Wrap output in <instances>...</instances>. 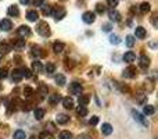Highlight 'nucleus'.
Here are the masks:
<instances>
[{
  "label": "nucleus",
  "mask_w": 158,
  "mask_h": 139,
  "mask_svg": "<svg viewBox=\"0 0 158 139\" xmlns=\"http://www.w3.org/2000/svg\"><path fill=\"white\" fill-rule=\"evenodd\" d=\"M72 67H74V61L69 60V59H65V68L68 70V68H72Z\"/></svg>",
  "instance_id": "c03bdc74"
},
{
  "label": "nucleus",
  "mask_w": 158,
  "mask_h": 139,
  "mask_svg": "<svg viewBox=\"0 0 158 139\" xmlns=\"http://www.w3.org/2000/svg\"><path fill=\"white\" fill-rule=\"evenodd\" d=\"M64 47H65V45L63 43V42H56L54 45H53V50H54V53H63L64 52Z\"/></svg>",
  "instance_id": "a211bd4d"
},
{
  "label": "nucleus",
  "mask_w": 158,
  "mask_h": 139,
  "mask_svg": "<svg viewBox=\"0 0 158 139\" xmlns=\"http://www.w3.org/2000/svg\"><path fill=\"white\" fill-rule=\"evenodd\" d=\"M44 54H46V53H44L39 46H32V49H31V56H33V57H36V59L43 57Z\"/></svg>",
  "instance_id": "1a4fd4ad"
},
{
  "label": "nucleus",
  "mask_w": 158,
  "mask_h": 139,
  "mask_svg": "<svg viewBox=\"0 0 158 139\" xmlns=\"http://www.w3.org/2000/svg\"><path fill=\"white\" fill-rule=\"evenodd\" d=\"M108 15H110V18H111L112 21H119L121 20V14L118 13L117 10H110Z\"/></svg>",
  "instance_id": "393cba45"
},
{
  "label": "nucleus",
  "mask_w": 158,
  "mask_h": 139,
  "mask_svg": "<svg viewBox=\"0 0 158 139\" xmlns=\"http://www.w3.org/2000/svg\"><path fill=\"white\" fill-rule=\"evenodd\" d=\"M32 71L33 72H42V71H43V66H42L40 61H38V60L33 61L32 63Z\"/></svg>",
  "instance_id": "4be33fe9"
},
{
  "label": "nucleus",
  "mask_w": 158,
  "mask_h": 139,
  "mask_svg": "<svg viewBox=\"0 0 158 139\" xmlns=\"http://www.w3.org/2000/svg\"><path fill=\"white\" fill-rule=\"evenodd\" d=\"M101 132H103V135H111V134H112V127H111V124L104 123L103 125H101Z\"/></svg>",
  "instance_id": "f3484780"
},
{
  "label": "nucleus",
  "mask_w": 158,
  "mask_h": 139,
  "mask_svg": "<svg viewBox=\"0 0 158 139\" xmlns=\"http://www.w3.org/2000/svg\"><path fill=\"white\" fill-rule=\"evenodd\" d=\"M33 95H35V92H33L32 88H29V86L24 88V96L25 98H32Z\"/></svg>",
  "instance_id": "f704fd0d"
},
{
  "label": "nucleus",
  "mask_w": 158,
  "mask_h": 139,
  "mask_svg": "<svg viewBox=\"0 0 158 139\" xmlns=\"http://www.w3.org/2000/svg\"><path fill=\"white\" fill-rule=\"evenodd\" d=\"M58 139H72V134L69 131H61L58 135Z\"/></svg>",
  "instance_id": "2f4dec72"
},
{
  "label": "nucleus",
  "mask_w": 158,
  "mask_h": 139,
  "mask_svg": "<svg viewBox=\"0 0 158 139\" xmlns=\"http://www.w3.org/2000/svg\"><path fill=\"white\" fill-rule=\"evenodd\" d=\"M148 67H150V59H148L147 56L143 54L142 57H140V68H142V70H147Z\"/></svg>",
  "instance_id": "ddd939ff"
},
{
  "label": "nucleus",
  "mask_w": 158,
  "mask_h": 139,
  "mask_svg": "<svg viewBox=\"0 0 158 139\" xmlns=\"http://www.w3.org/2000/svg\"><path fill=\"white\" fill-rule=\"evenodd\" d=\"M43 4H44V0H33V6H36V7H42Z\"/></svg>",
  "instance_id": "49530a36"
},
{
  "label": "nucleus",
  "mask_w": 158,
  "mask_h": 139,
  "mask_svg": "<svg viewBox=\"0 0 158 139\" xmlns=\"http://www.w3.org/2000/svg\"><path fill=\"white\" fill-rule=\"evenodd\" d=\"M43 70L46 71L47 74H53V72L56 71V66H54L53 63H47V64H46V67H43Z\"/></svg>",
  "instance_id": "c756f323"
},
{
  "label": "nucleus",
  "mask_w": 158,
  "mask_h": 139,
  "mask_svg": "<svg viewBox=\"0 0 158 139\" xmlns=\"http://www.w3.org/2000/svg\"><path fill=\"white\" fill-rule=\"evenodd\" d=\"M11 28H13V22H11L8 18H4L0 21V29L2 31H6V32H7V31H10Z\"/></svg>",
  "instance_id": "6e6552de"
},
{
  "label": "nucleus",
  "mask_w": 158,
  "mask_h": 139,
  "mask_svg": "<svg viewBox=\"0 0 158 139\" xmlns=\"http://www.w3.org/2000/svg\"><path fill=\"white\" fill-rule=\"evenodd\" d=\"M11 78H13L14 82H19L22 79V74L19 70H14L13 72H11Z\"/></svg>",
  "instance_id": "5701e85b"
},
{
  "label": "nucleus",
  "mask_w": 158,
  "mask_h": 139,
  "mask_svg": "<svg viewBox=\"0 0 158 139\" xmlns=\"http://www.w3.org/2000/svg\"><path fill=\"white\" fill-rule=\"evenodd\" d=\"M77 139H92V138H90L87 134H81V135H79V137L77 138Z\"/></svg>",
  "instance_id": "09e8293b"
},
{
  "label": "nucleus",
  "mask_w": 158,
  "mask_h": 139,
  "mask_svg": "<svg viewBox=\"0 0 158 139\" xmlns=\"http://www.w3.org/2000/svg\"><path fill=\"white\" fill-rule=\"evenodd\" d=\"M39 139H54V137H53L50 132L43 131V132H40V135H39Z\"/></svg>",
  "instance_id": "c9c22d12"
},
{
  "label": "nucleus",
  "mask_w": 158,
  "mask_h": 139,
  "mask_svg": "<svg viewBox=\"0 0 158 139\" xmlns=\"http://www.w3.org/2000/svg\"><path fill=\"white\" fill-rule=\"evenodd\" d=\"M7 14H8V17H18L19 15V10H18V7L17 6H10L8 7V10H7Z\"/></svg>",
  "instance_id": "dca6fc26"
},
{
  "label": "nucleus",
  "mask_w": 158,
  "mask_h": 139,
  "mask_svg": "<svg viewBox=\"0 0 158 139\" xmlns=\"http://www.w3.org/2000/svg\"><path fill=\"white\" fill-rule=\"evenodd\" d=\"M52 14L54 15L56 20H63L65 17V10L63 7H56L54 10H52Z\"/></svg>",
  "instance_id": "423d86ee"
},
{
  "label": "nucleus",
  "mask_w": 158,
  "mask_h": 139,
  "mask_svg": "<svg viewBox=\"0 0 158 139\" xmlns=\"http://www.w3.org/2000/svg\"><path fill=\"white\" fill-rule=\"evenodd\" d=\"M60 100H61L60 95H50L49 96V103L50 104H57Z\"/></svg>",
  "instance_id": "c85d7f7f"
},
{
  "label": "nucleus",
  "mask_w": 158,
  "mask_h": 139,
  "mask_svg": "<svg viewBox=\"0 0 158 139\" xmlns=\"http://www.w3.org/2000/svg\"><path fill=\"white\" fill-rule=\"evenodd\" d=\"M27 18H28V21H31V22H36L38 21V18H39L38 11L36 10H29L27 13Z\"/></svg>",
  "instance_id": "9b49d317"
},
{
  "label": "nucleus",
  "mask_w": 158,
  "mask_h": 139,
  "mask_svg": "<svg viewBox=\"0 0 158 139\" xmlns=\"http://www.w3.org/2000/svg\"><path fill=\"white\" fill-rule=\"evenodd\" d=\"M0 60H2V56H0Z\"/></svg>",
  "instance_id": "5fc2aeb1"
},
{
  "label": "nucleus",
  "mask_w": 158,
  "mask_h": 139,
  "mask_svg": "<svg viewBox=\"0 0 158 139\" xmlns=\"http://www.w3.org/2000/svg\"><path fill=\"white\" fill-rule=\"evenodd\" d=\"M39 92H40V95H47V86L46 85H40V86H39Z\"/></svg>",
  "instance_id": "37998d69"
},
{
  "label": "nucleus",
  "mask_w": 158,
  "mask_h": 139,
  "mask_svg": "<svg viewBox=\"0 0 158 139\" xmlns=\"http://www.w3.org/2000/svg\"><path fill=\"white\" fill-rule=\"evenodd\" d=\"M146 35H147V32H146V29L143 27L135 28V36H136L137 39H144Z\"/></svg>",
  "instance_id": "9d476101"
},
{
  "label": "nucleus",
  "mask_w": 158,
  "mask_h": 139,
  "mask_svg": "<svg viewBox=\"0 0 158 139\" xmlns=\"http://www.w3.org/2000/svg\"><path fill=\"white\" fill-rule=\"evenodd\" d=\"M103 31H104V32H110V31H111V25H110V24H104L103 25Z\"/></svg>",
  "instance_id": "de8ad7c7"
},
{
  "label": "nucleus",
  "mask_w": 158,
  "mask_h": 139,
  "mask_svg": "<svg viewBox=\"0 0 158 139\" xmlns=\"http://www.w3.org/2000/svg\"><path fill=\"white\" fill-rule=\"evenodd\" d=\"M0 90H2V85H0Z\"/></svg>",
  "instance_id": "864d4df0"
},
{
  "label": "nucleus",
  "mask_w": 158,
  "mask_h": 139,
  "mask_svg": "<svg viewBox=\"0 0 158 139\" xmlns=\"http://www.w3.org/2000/svg\"><path fill=\"white\" fill-rule=\"evenodd\" d=\"M63 106L65 107L67 110H71V109H74V100H72L69 96H67V98H64L63 99Z\"/></svg>",
  "instance_id": "4468645a"
},
{
  "label": "nucleus",
  "mask_w": 158,
  "mask_h": 139,
  "mask_svg": "<svg viewBox=\"0 0 158 139\" xmlns=\"http://www.w3.org/2000/svg\"><path fill=\"white\" fill-rule=\"evenodd\" d=\"M132 115H133V118L136 121H139L142 125H144V127H148V121H147V118L144 117V115L142 114V113H139V111H136V110H132Z\"/></svg>",
  "instance_id": "f03ea898"
},
{
  "label": "nucleus",
  "mask_w": 158,
  "mask_h": 139,
  "mask_svg": "<svg viewBox=\"0 0 158 139\" xmlns=\"http://www.w3.org/2000/svg\"><path fill=\"white\" fill-rule=\"evenodd\" d=\"M133 45H135V36L128 35V36H126V46H128V47H133Z\"/></svg>",
  "instance_id": "e433bc0d"
},
{
  "label": "nucleus",
  "mask_w": 158,
  "mask_h": 139,
  "mask_svg": "<svg viewBox=\"0 0 158 139\" xmlns=\"http://www.w3.org/2000/svg\"><path fill=\"white\" fill-rule=\"evenodd\" d=\"M79 106H86L90 102V96L89 95H79Z\"/></svg>",
  "instance_id": "6ab92c4d"
},
{
  "label": "nucleus",
  "mask_w": 158,
  "mask_h": 139,
  "mask_svg": "<svg viewBox=\"0 0 158 139\" xmlns=\"http://www.w3.org/2000/svg\"><path fill=\"white\" fill-rule=\"evenodd\" d=\"M33 114H35V118L36 120L40 121L42 118L44 117V110L43 109H35V111H33Z\"/></svg>",
  "instance_id": "cd10ccee"
},
{
  "label": "nucleus",
  "mask_w": 158,
  "mask_h": 139,
  "mask_svg": "<svg viewBox=\"0 0 158 139\" xmlns=\"http://www.w3.org/2000/svg\"><path fill=\"white\" fill-rule=\"evenodd\" d=\"M69 93L71 95H81L82 90H83V88H82L81 84H78V82H72L71 85H69Z\"/></svg>",
  "instance_id": "20e7f679"
},
{
  "label": "nucleus",
  "mask_w": 158,
  "mask_h": 139,
  "mask_svg": "<svg viewBox=\"0 0 158 139\" xmlns=\"http://www.w3.org/2000/svg\"><path fill=\"white\" fill-rule=\"evenodd\" d=\"M56 120H57L58 124H61V125H64V124H67L69 121V117L67 114H58L57 117H56Z\"/></svg>",
  "instance_id": "aec40b11"
},
{
  "label": "nucleus",
  "mask_w": 158,
  "mask_h": 139,
  "mask_svg": "<svg viewBox=\"0 0 158 139\" xmlns=\"http://www.w3.org/2000/svg\"><path fill=\"white\" fill-rule=\"evenodd\" d=\"M56 84L58 85V86H64V85L67 84V79H65V76L63 75V74H58V75H56Z\"/></svg>",
  "instance_id": "412c9836"
},
{
  "label": "nucleus",
  "mask_w": 158,
  "mask_h": 139,
  "mask_svg": "<svg viewBox=\"0 0 158 139\" xmlns=\"http://www.w3.org/2000/svg\"><path fill=\"white\" fill-rule=\"evenodd\" d=\"M7 68H0V79H3V78H6L7 76Z\"/></svg>",
  "instance_id": "a18cd8bd"
},
{
  "label": "nucleus",
  "mask_w": 158,
  "mask_h": 139,
  "mask_svg": "<svg viewBox=\"0 0 158 139\" xmlns=\"http://www.w3.org/2000/svg\"><path fill=\"white\" fill-rule=\"evenodd\" d=\"M110 42H111L112 45H118L121 41H119V38H118L117 35H111V36H110Z\"/></svg>",
  "instance_id": "ea45409f"
},
{
  "label": "nucleus",
  "mask_w": 158,
  "mask_h": 139,
  "mask_svg": "<svg viewBox=\"0 0 158 139\" xmlns=\"http://www.w3.org/2000/svg\"><path fill=\"white\" fill-rule=\"evenodd\" d=\"M36 32H38L39 35L44 36V38H47V36H50L52 31H50V27L46 21H40L38 25H36Z\"/></svg>",
  "instance_id": "f257e3e1"
},
{
  "label": "nucleus",
  "mask_w": 158,
  "mask_h": 139,
  "mask_svg": "<svg viewBox=\"0 0 158 139\" xmlns=\"http://www.w3.org/2000/svg\"><path fill=\"white\" fill-rule=\"evenodd\" d=\"M21 71V74H22V78H32V70H29V68H27V67H25V68H22V70H19Z\"/></svg>",
  "instance_id": "7c9ffc66"
},
{
  "label": "nucleus",
  "mask_w": 158,
  "mask_h": 139,
  "mask_svg": "<svg viewBox=\"0 0 158 139\" xmlns=\"http://www.w3.org/2000/svg\"><path fill=\"white\" fill-rule=\"evenodd\" d=\"M135 60H136V54L133 52H126L123 54V61H126V63H133Z\"/></svg>",
  "instance_id": "2eb2a0df"
},
{
  "label": "nucleus",
  "mask_w": 158,
  "mask_h": 139,
  "mask_svg": "<svg viewBox=\"0 0 158 139\" xmlns=\"http://www.w3.org/2000/svg\"><path fill=\"white\" fill-rule=\"evenodd\" d=\"M77 113H78V115H81V117H85V115H87L86 106H79L78 109H77Z\"/></svg>",
  "instance_id": "473e14b6"
},
{
  "label": "nucleus",
  "mask_w": 158,
  "mask_h": 139,
  "mask_svg": "<svg viewBox=\"0 0 158 139\" xmlns=\"http://www.w3.org/2000/svg\"><path fill=\"white\" fill-rule=\"evenodd\" d=\"M143 113H144L146 115H153L154 113H156V109H154V106H151V104H147V106H144V109H143Z\"/></svg>",
  "instance_id": "a878e982"
},
{
  "label": "nucleus",
  "mask_w": 158,
  "mask_h": 139,
  "mask_svg": "<svg viewBox=\"0 0 158 139\" xmlns=\"http://www.w3.org/2000/svg\"><path fill=\"white\" fill-rule=\"evenodd\" d=\"M19 3H21V4H25V6H27L28 3H29V0H19Z\"/></svg>",
  "instance_id": "3c124183"
},
{
  "label": "nucleus",
  "mask_w": 158,
  "mask_h": 139,
  "mask_svg": "<svg viewBox=\"0 0 158 139\" xmlns=\"http://www.w3.org/2000/svg\"><path fill=\"white\" fill-rule=\"evenodd\" d=\"M136 74H137V70L133 66H129L128 68H125V71H123V76L125 78H135Z\"/></svg>",
  "instance_id": "0eeeda50"
},
{
  "label": "nucleus",
  "mask_w": 158,
  "mask_h": 139,
  "mask_svg": "<svg viewBox=\"0 0 158 139\" xmlns=\"http://www.w3.org/2000/svg\"><path fill=\"white\" fill-rule=\"evenodd\" d=\"M153 25H154V27H157V14H154V15H153Z\"/></svg>",
  "instance_id": "8fccbe9b"
},
{
  "label": "nucleus",
  "mask_w": 158,
  "mask_h": 139,
  "mask_svg": "<svg viewBox=\"0 0 158 139\" xmlns=\"http://www.w3.org/2000/svg\"><path fill=\"white\" fill-rule=\"evenodd\" d=\"M29 139H36V138H35V137H31V138H29Z\"/></svg>",
  "instance_id": "603ef678"
},
{
  "label": "nucleus",
  "mask_w": 158,
  "mask_h": 139,
  "mask_svg": "<svg viewBox=\"0 0 158 139\" xmlns=\"http://www.w3.org/2000/svg\"><path fill=\"white\" fill-rule=\"evenodd\" d=\"M89 124H90V125H97V124H98V117H97V115H93V117L89 120Z\"/></svg>",
  "instance_id": "a19ab883"
},
{
  "label": "nucleus",
  "mask_w": 158,
  "mask_h": 139,
  "mask_svg": "<svg viewBox=\"0 0 158 139\" xmlns=\"http://www.w3.org/2000/svg\"><path fill=\"white\" fill-rule=\"evenodd\" d=\"M13 45L15 49H22V47H25V39H15V41H13Z\"/></svg>",
  "instance_id": "bb28decb"
},
{
  "label": "nucleus",
  "mask_w": 158,
  "mask_h": 139,
  "mask_svg": "<svg viewBox=\"0 0 158 139\" xmlns=\"http://www.w3.org/2000/svg\"><path fill=\"white\" fill-rule=\"evenodd\" d=\"M118 2H119V0H107L108 6H110V7H112V8L117 7V6H118Z\"/></svg>",
  "instance_id": "79ce46f5"
},
{
  "label": "nucleus",
  "mask_w": 158,
  "mask_h": 139,
  "mask_svg": "<svg viewBox=\"0 0 158 139\" xmlns=\"http://www.w3.org/2000/svg\"><path fill=\"white\" fill-rule=\"evenodd\" d=\"M17 35L19 36V38H22V39H25L27 36H29L31 35V28L28 27V25H21V27L17 29Z\"/></svg>",
  "instance_id": "7ed1b4c3"
},
{
  "label": "nucleus",
  "mask_w": 158,
  "mask_h": 139,
  "mask_svg": "<svg viewBox=\"0 0 158 139\" xmlns=\"http://www.w3.org/2000/svg\"><path fill=\"white\" fill-rule=\"evenodd\" d=\"M14 139H27V135H25L24 131H21V129H18V131L14 132Z\"/></svg>",
  "instance_id": "72a5a7b5"
},
{
  "label": "nucleus",
  "mask_w": 158,
  "mask_h": 139,
  "mask_svg": "<svg viewBox=\"0 0 158 139\" xmlns=\"http://www.w3.org/2000/svg\"><path fill=\"white\" fill-rule=\"evenodd\" d=\"M150 10H151V6H150V3H147V2H143L142 4H140V13H143V14H147Z\"/></svg>",
  "instance_id": "b1692460"
},
{
  "label": "nucleus",
  "mask_w": 158,
  "mask_h": 139,
  "mask_svg": "<svg viewBox=\"0 0 158 139\" xmlns=\"http://www.w3.org/2000/svg\"><path fill=\"white\" fill-rule=\"evenodd\" d=\"M42 13H43V15H50L52 14V8L49 7V6H42Z\"/></svg>",
  "instance_id": "4c0bfd02"
},
{
  "label": "nucleus",
  "mask_w": 158,
  "mask_h": 139,
  "mask_svg": "<svg viewBox=\"0 0 158 139\" xmlns=\"http://www.w3.org/2000/svg\"><path fill=\"white\" fill-rule=\"evenodd\" d=\"M96 11H97L98 14H103L104 11H106V7H104L101 3H98V4H96Z\"/></svg>",
  "instance_id": "58836bf2"
},
{
  "label": "nucleus",
  "mask_w": 158,
  "mask_h": 139,
  "mask_svg": "<svg viewBox=\"0 0 158 139\" xmlns=\"http://www.w3.org/2000/svg\"><path fill=\"white\" fill-rule=\"evenodd\" d=\"M10 50H11V47H10V45L8 43H6V42H0V56H6L7 53H10Z\"/></svg>",
  "instance_id": "f8f14e48"
},
{
  "label": "nucleus",
  "mask_w": 158,
  "mask_h": 139,
  "mask_svg": "<svg viewBox=\"0 0 158 139\" xmlns=\"http://www.w3.org/2000/svg\"><path fill=\"white\" fill-rule=\"evenodd\" d=\"M82 20H83V22H86V24H93L96 20V14L92 13V11H85L83 15H82Z\"/></svg>",
  "instance_id": "39448f33"
}]
</instances>
